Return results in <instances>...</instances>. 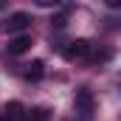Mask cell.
<instances>
[{
    "mask_svg": "<svg viewBox=\"0 0 121 121\" xmlns=\"http://www.w3.org/2000/svg\"><path fill=\"white\" fill-rule=\"evenodd\" d=\"M73 107H76V116L82 121H90L93 118V110H96V99L87 87H79L76 96H73Z\"/></svg>",
    "mask_w": 121,
    "mask_h": 121,
    "instance_id": "obj_1",
    "label": "cell"
},
{
    "mask_svg": "<svg viewBox=\"0 0 121 121\" xmlns=\"http://www.w3.org/2000/svg\"><path fill=\"white\" fill-rule=\"evenodd\" d=\"M93 54V42L90 39H73V42H68L65 48H62V56L68 62H82V59H90Z\"/></svg>",
    "mask_w": 121,
    "mask_h": 121,
    "instance_id": "obj_2",
    "label": "cell"
},
{
    "mask_svg": "<svg viewBox=\"0 0 121 121\" xmlns=\"http://www.w3.org/2000/svg\"><path fill=\"white\" fill-rule=\"evenodd\" d=\"M31 26V14L28 11H14V14H9V20L0 26V31H9V34H17L20 37V31H26Z\"/></svg>",
    "mask_w": 121,
    "mask_h": 121,
    "instance_id": "obj_3",
    "label": "cell"
},
{
    "mask_svg": "<svg viewBox=\"0 0 121 121\" xmlns=\"http://www.w3.org/2000/svg\"><path fill=\"white\" fill-rule=\"evenodd\" d=\"M31 45V34H20V37H11L9 39V45H6V51H9V56H20V54H26Z\"/></svg>",
    "mask_w": 121,
    "mask_h": 121,
    "instance_id": "obj_4",
    "label": "cell"
},
{
    "mask_svg": "<svg viewBox=\"0 0 121 121\" xmlns=\"http://www.w3.org/2000/svg\"><path fill=\"white\" fill-rule=\"evenodd\" d=\"M23 79H28V82H39L42 76H45V62L42 59H34V62H28V65H23Z\"/></svg>",
    "mask_w": 121,
    "mask_h": 121,
    "instance_id": "obj_5",
    "label": "cell"
},
{
    "mask_svg": "<svg viewBox=\"0 0 121 121\" xmlns=\"http://www.w3.org/2000/svg\"><path fill=\"white\" fill-rule=\"evenodd\" d=\"M3 116L9 121H26V116H28V110L20 104V101H9L6 107H3Z\"/></svg>",
    "mask_w": 121,
    "mask_h": 121,
    "instance_id": "obj_6",
    "label": "cell"
},
{
    "mask_svg": "<svg viewBox=\"0 0 121 121\" xmlns=\"http://www.w3.org/2000/svg\"><path fill=\"white\" fill-rule=\"evenodd\" d=\"M26 121H51V113H48L45 107H34V110H28Z\"/></svg>",
    "mask_w": 121,
    "mask_h": 121,
    "instance_id": "obj_7",
    "label": "cell"
},
{
    "mask_svg": "<svg viewBox=\"0 0 121 121\" xmlns=\"http://www.w3.org/2000/svg\"><path fill=\"white\" fill-rule=\"evenodd\" d=\"M110 56H113V51L101 48V51H93V54H90V59H87V62H93V65H99V62H107Z\"/></svg>",
    "mask_w": 121,
    "mask_h": 121,
    "instance_id": "obj_8",
    "label": "cell"
},
{
    "mask_svg": "<svg viewBox=\"0 0 121 121\" xmlns=\"http://www.w3.org/2000/svg\"><path fill=\"white\" fill-rule=\"evenodd\" d=\"M107 6L110 9H121V0H107Z\"/></svg>",
    "mask_w": 121,
    "mask_h": 121,
    "instance_id": "obj_9",
    "label": "cell"
},
{
    "mask_svg": "<svg viewBox=\"0 0 121 121\" xmlns=\"http://www.w3.org/2000/svg\"><path fill=\"white\" fill-rule=\"evenodd\" d=\"M0 121H9V118H6V116H3V113H0Z\"/></svg>",
    "mask_w": 121,
    "mask_h": 121,
    "instance_id": "obj_10",
    "label": "cell"
}]
</instances>
